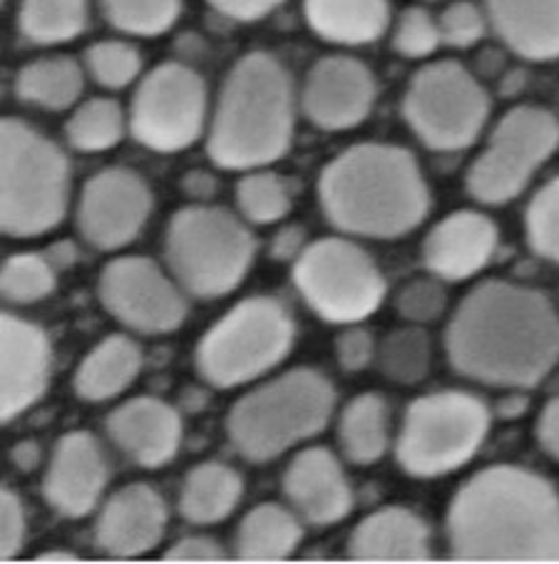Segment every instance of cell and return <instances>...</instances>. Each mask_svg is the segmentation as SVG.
<instances>
[{
    "label": "cell",
    "mask_w": 559,
    "mask_h": 564,
    "mask_svg": "<svg viewBox=\"0 0 559 564\" xmlns=\"http://www.w3.org/2000/svg\"><path fill=\"white\" fill-rule=\"evenodd\" d=\"M207 122V85L184 63L152 67L137 85L130 105V132L137 144L172 154L192 148Z\"/></svg>",
    "instance_id": "cell-13"
},
{
    "label": "cell",
    "mask_w": 559,
    "mask_h": 564,
    "mask_svg": "<svg viewBox=\"0 0 559 564\" xmlns=\"http://www.w3.org/2000/svg\"><path fill=\"white\" fill-rule=\"evenodd\" d=\"M182 189L190 194L194 202L207 204L214 197V192H217V180L207 172H190L182 177Z\"/></svg>",
    "instance_id": "cell-48"
},
{
    "label": "cell",
    "mask_w": 559,
    "mask_h": 564,
    "mask_svg": "<svg viewBox=\"0 0 559 564\" xmlns=\"http://www.w3.org/2000/svg\"><path fill=\"white\" fill-rule=\"evenodd\" d=\"M110 480L105 453L97 437L85 431L65 433L47 463L43 495L63 518H85L100 502Z\"/></svg>",
    "instance_id": "cell-18"
},
{
    "label": "cell",
    "mask_w": 559,
    "mask_h": 564,
    "mask_svg": "<svg viewBox=\"0 0 559 564\" xmlns=\"http://www.w3.org/2000/svg\"><path fill=\"white\" fill-rule=\"evenodd\" d=\"M154 207L150 184L125 170L107 167L85 182L77 202V231L97 251H117L140 237Z\"/></svg>",
    "instance_id": "cell-15"
},
{
    "label": "cell",
    "mask_w": 559,
    "mask_h": 564,
    "mask_svg": "<svg viewBox=\"0 0 559 564\" xmlns=\"http://www.w3.org/2000/svg\"><path fill=\"white\" fill-rule=\"evenodd\" d=\"M35 562H77V557H75L73 552L51 550V552H41V554H37Z\"/></svg>",
    "instance_id": "cell-51"
},
{
    "label": "cell",
    "mask_w": 559,
    "mask_h": 564,
    "mask_svg": "<svg viewBox=\"0 0 559 564\" xmlns=\"http://www.w3.org/2000/svg\"><path fill=\"white\" fill-rule=\"evenodd\" d=\"M207 3L219 15L229 18V21L251 23L259 21V18H267L271 11H277L281 3H287V0H207Z\"/></svg>",
    "instance_id": "cell-45"
},
{
    "label": "cell",
    "mask_w": 559,
    "mask_h": 564,
    "mask_svg": "<svg viewBox=\"0 0 559 564\" xmlns=\"http://www.w3.org/2000/svg\"><path fill=\"white\" fill-rule=\"evenodd\" d=\"M0 417L11 423L41 401L51 381L53 351L47 334L21 316L0 318Z\"/></svg>",
    "instance_id": "cell-17"
},
{
    "label": "cell",
    "mask_w": 559,
    "mask_h": 564,
    "mask_svg": "<svg viewBox=\"0 0 559 564\" xmlns=\"http://www.w3.org/2000/svg\"><path fill=\"white\" fill-rule=\"evenodd\" d=\"M525 235L537 257L559 264V177L547 182L529 202Z\"/></svg>",
    "instance_id": "cell-38"
},
{
    "label": "cell",
    "mask_w": 559,
    "mask_h": 564,
    "mask_svg": "<svg viewBox=\"0 0 559 564\" xmlns=\"http://www.w3.org/2000/svg\"><path fill=\"white\" fill-rule=\"evenodd\" d=\"M537 443L549 458L559 460V395L552 398L539 413L537 421Z\"/></svg>",
    "instance_id": "cell-46"
},
{
    "label": "cell",
    "mask_w": 559,
    "mask_h": 564,
    "mask_svg": "<svg viewBox=\"0 0 559 564\" xmlns=\"http://www.w3.org/2000/svg\"><path fill=\"white\" fill-rule=\"evenodd\" d=\"M301 522L277 502L254 508L237 530V557L247 562H279L291 557L301 542Z\"/></svg>",
    "instance_id": "cell-30"
},
{
    "label": "cell",
    "mask_w": 559,
    "mask_h": 564,
    "mask_svg": "<svg viewBox=\"0 0 559 564\" xmlns=\"http://www.w3.org/2000/svg\"><path fill=\"white\" fill-rule=\"evenodd\" d=\"M166 532L162 495L144 482L117 490L95 522V544L107 557L132 560L152 552Z\"/></svg>",
    "instance_id": "cell-19"
},
{
    "label": "cell",
    "mask_w": 559,
    "mask_h": 564,
    "mask_svg": "<svg viewBox=\"0 0 559 564\" xmlns=\"http://www.w3.org/2000/svg\"><path fill=\"white\" fill-rule=\"evenodd\" d=\"M487 21L525 61L559 57V0H485Z\"/></svg>",
    "instance_id": "cell-24"
},
{
    "label": "cell",
    "mask_w": 559,
    "mask_h": 564,
    "mask_svg": "<svg viewBox=\"0 0 559 564\" xmlns=\"http://www.w3.org/2000/svg\"><path fill=\"white\" fill-rule=\"evenodd\" d=\"M176 279L147 257L112 259L97 279V296L107 314L147 336L172 334L186 316Z\"/></svg>",
    "instance_id": "cell-14"
},
{
    "label": "cell",
    "mask_w": 559,
    "mask_h": 564,
    "mask_svg": "<svg viewBox=\"0 0 559 564\" xmlns=\"http://www.w3.org/2000/svg\"><path fill=\"white\" fill-rule=\"evenodd\" d=\"M497 241L499 231L487 214L453 212L428 231L423 241L426 269L443 281H465L490 264Z\"/></svg>",
    "instance_id": "cell-21"
},
{
    "label": "cell",
    "mask_w": 559,
    "mask_h": 564,
    "mask_svg": "<svg viewBox=\"0 0 559 564\" xmlns=\"http://www.w3.org/2000/svg\"><path fill=\"white\" fill-rule=\"evenodd\" d=\"M297 324L289 308L271 296L244 299L200 338L194 364L214 388L229 391L257 381L289 356Z\"/></svg>",
    "instance_id": "cell-8"
},
{
    "label": "cell",
    "mask_w": 559,
    "mask_h": 564,
    "mask_svg": "<svg viewBox=\"0 0 559 564\" xmlns=\"http://www.w3.org/2000/svg\"><path fill=\"white\" fill-rule=\"evenodd\" d=\"M11 460L21 473H33L41 465V445L35 441L18 443L11 453Z\"/></svg>",
    "instance_id": "cell-49"
},
{
    "label": "cell",
    "mask_w": 559,
    "mask_h": 564,
    "mask_svg": "<svg viewBox=\"0 0 559 564\" xmlns=\"http://www.w3.org/2000/svg\"><path fill=\"white\" fill-rule=\"evenodd\" d=\"M378 371L398 386H418L433 366V344L423 326H400L380 341L376 356Z\"/></svg>",
    "instance_id": "cell-32"
},
{
    "label": "cell",
    "mask_w": 559,
    "mask_h": 564,
    "mask_svg": "<svg viewBox=\"0 0 559 564\" xmlns=\"http://www.w3.org/2000/svg\"><path fill=\"white\" fill-rule=\"evenodd\" d=\"M378 85L370 67L356 57L329 55L313 63L301 87V110L313 128L353 130L376 105Z\"/></svg>",
    "instance_id": "cell-16"
},
{
    "label": "cell",
    "mask_w": 559,
    "mask_h": 564,
    "mask_svg": "<svg viewBox=\"0 0 559 564\" xmlns=\"http://www.w3.org/2000/svg\"><path fill=\"white\" fill-rule=\"evenodd\" d=\"M85 70L105 90H122L142 73V57L125 41H97L85 53Z\"/></svg>",
    "instance_id": "cell-37"
},
{
    "label": "cell",
    "mask_w": 559,
    "mask_h": 564,
    "mask_svg": "<svg viewBox=\"0 0 559 564\" xmlns=\"http://www.w3.org/2000/svg\"><path fill=\"white\" fill-rule=\"evenodd\" d=\"M125 112L112 97H90L75 107L65 124V138L73 150L97 154L117 148L125 134Z\"/></svg>",
    "instance_id": "cell-33"
},
{
    "label": "cell",
    "mask_w": 559,
    "mask_h": 564,
    "mask_svg": "<svg viewBox=\"0 0 559 564\" xmlns=\"http://www.w3.org/2000/svg\"><path fill=\"white\" fill-rule=\"evenodd\" d=\"M107 435L135 465L164 468L182 443V417L160 398H132L107 417Z\"/></svg>",
    "instance_id": "cell-22"
},
{
    "label": "cell",
    "mask_w": 559,
    "mask_h": 564,
    "mask_svg": "<svg viewBox=\"0 0 559 564\" xmlns=\"http://www.w3.org/2000/svg\"><path fill=\"white\" fill-rule=\"evenodd\" d=\"M445 528L458 560L559 562V495L517 465L473 475L450 502Z\"/></svg>",
    "instance_id": "cell-2"
},
{
    "label": "cell",
    "mask_w": 559,
    "mask_h": 564,
    "mask_svg": "<svg viewBox=\"0 0 559 564\" xmlns=\"http://www.w3.org/2000/svg\"><path fill=\"white\" fill-rule=\"evenodd\" d=\"M438 25L440 37H443L445 45L470 47L485 35L487 15L480 11L475 3H470V0H455V3H450L445 11L440 13Z\"/></svg>",
    "instance_id": "cell-41"
},
{
    "label": "cell",
    "mask_w": 559,
    "mask_h": 564,
    "mask_svg": "<svg viewBox=\"0 0 559 564\" xmlns=\"http://www.w3.org/2000/svg\"><path fill=\"white\" fill-rule=\"evenodd\" d=\"M166 562H222L227 560V552L219 542L212 538H184L172 544L164 554Z\"/></svg>",
    "instance_id": "cell-44"
},
{
    "label": "cell",
    "mask_w": 559,
    "mask_h": 564,
    "mask_svg": "<svg viewBox=\"0 0 559 564\" xmlns=\"http://www.w3.org/2000/svg\"><path fill=\"white\" fill-rule=\"evenodd\" d=\"M241 495V475L229 465L209 460L186 475L180 490V512L192 524H217L237 510Z\"/></svg>",
    "instance_id": "cell-27"
},
{
    "label": "cell",
    "mask_w": 559,
    "mask_h": 564,
    "mask_svg": "<svg viewBox=\"0 0 559 564\" xmlns=\"http://www.w3.org/2000/svg\"><path fill=\"white\" fill-rule=\"evenodd\" d=\"M376 356H378V346L368 328L351 324L348 328H343V334L336 336V361L341 366V371L346 373L366 371V368L376 361Z\"/></svg>",
    "instance_id": "cell-42"
},
{
    "label": "cell",
    "mask_w": 559,
    "mask_h": 564,
    "mask_svg": "<svg viewBox=\"0 0 559 564\" xmlns=\"http://www.w3.org/2000/svg\"><path fill=\"white\" fill-rule=\"evenodd\" d=\"M336 391L313 368H293L232 405L227 435L241 458L269 463L329 425Z\"/></svg>",
    "instance_id": "cell-5"
},
{
    "label": "cell",
    "mask_w": 559,
    "mask_h": 564,
    "mask_svg": "<svg viewBox=\"0 0 559 564\" xmlns=\"http://www.w3.org/2000/svg\"><path fill=\"white\" fill-rule=\"evenodd\" d=\"M281 490L301 520L316 528L341 522L353 508V492L336 455L326 447H307L293 455Z\"/></svg>",
    "instance_id": "cell-20"
},
{
    "label": "cell",
    "mask_w": 559,
    "mask_h": 564,
    "mask_svg": "<svg viewBox=\"0 0 559 564\" xmlns=\"http://www.w3.org/2000/svg\"><path fill=\"white\" fill-rule=\"evenodd\" d=\"M448 306V291L443 286V279L438 276H418L410 279L406 286H400L396 294V311L400 318L408 324H430L443 316Z\"/></svg>",
    "instance_id": "cell-39"
},
{
    "label": "cell",
    "mask_w": 559,
    "mask_h": 564,
    "mask_svg": "<svg viewBox=\"0 0 559 564\" xmlns=\"http://www.w3.org/2000/svg\"><path fill=\"white\" fill-rule=\"evenodd\" d=\"M15 97L47 112H63L80 100L85 87L83 65L75 57L51 55L23 65L15 75Z\"/></svg>",
    "instance_id": "cell-28"
},
{
    "label": "cell",
    "mask_w": 559,
    "mask_h": 564,
    "mask_svg": "<svg viewBox=\"0 0 559 564\" xmlns=\"http://www.w3.org/2000/svg\"><path fill=\"white\" fill-rule=\"evenodd\" d=\"M25 510L13 490L0 492V557L13 560L25 542Z\"/></svg>",
    "instance_id": "cell-43"
},
{
    "label": "cell",
    "mask_w": 559,
    "mask_h": 564,
    "mask_svg": "<svg viewBox=\"0 0 559 564\" xmlns=\"http://www.w3.org/2000/svg\"><path fill=\"white\" fill-rule=\"evenodd\" d=\"M71 197V164L53 140L18 118L0 124V227L33 239L63 221Z\"/></svg>",
    "instance_id": "cell-6"
},
{
    "label": "cell",
    "mask_w": 559,
    "mask_h": 564,
    "mask_svg": "<svg viewBox=\"0 0 559 564\" xmlns=\"http://www.w3.org/2000/svg\"><path fill=\"white\" fill-rule=\"evenodd\" d=\"M430 554L428 524L406 508L368 514L348 540V557L361 562H426Z\"/></svg>",
    "instance_id": "cell-23"
},
{
    "label": "cell",
    "mask_w": 559,
    "mask_h": 564,
    "mask_svg": "<svg viewBox=\"0 0 559 564\" xmlns=\"http://www.w3.org/2000/svg\"><path fill=\"white\" fill-rule=\"evenodd\" d=\"M445 351L470 381L525 391L559 364V316L542 291L485 281L455 308Z\"/></svg>",
    "instance_id": "cell-1"
},
{
    "label": "cell",
    "mask_w": 559,
    "mask_h": 564,
    "mask_svg": "<svg viewBox=\"0 0 559 564\" xmlns=\"http://www.w3.org/2000/svg\"><path fill=\"white\" fill-rule=\"evenodd\" d=\"M239 214L251 224H277L289 217L291 192L279 174L267 170H251L237 184Z\"/></svg>",
    "instance_id": "cell-34"
},
{
    "label": "cell",
    "mask_w": 559,
    "mask_h": 564,
    "mask_svg": "<svg viewBox=\"0 0 559 564\" xmlns=\"http://www.w3.org/2000/svg\"><path fill=\"white\" fill-rule=\"evenodd\" d=\"M319 204L343 235L398 239L428 217L430 189L408 150L363 142L326 164L319 177Z\"/></svg>",
    "instance_id": "cell-3"
},
{
    "label": "cell",
    "mask_w": 559,
    "mask_h": 564,
    "mask_svg": "<svg viewBox=\"0 0 559 564\" xmlns=\"http://www.w3.org/2000/svg\"><path fill=\"white\" fill-rule=\"evenodd\" d=\"M557 150L559 120L552 112L535 105L513 107L470 164L467 194L490 207L513 202Z\"/></svg>",
    "instance_id": "cell-12"
},
{
    "label": "cell",
    "mask_w": 559,
    "mask_h": 564,
    "mask_svg": "<svg viewBox=\"0 0 559 564\" xmlns=\"http://www.w3.org/2000/svg\"><path fill=\"white\" fill-rule=\"evenodd\" d=\"M100 8L117 31L137 37H154L176 23L182 0H100Z\"/></svg>",
    "instance_id": "cell-36"
},
{
    "label": "cell",
    "mask_w": 559,
    "mask_h": 564,
    "mask_svg": "<svg viewBox=\"0 0 559 564\" xmlns=\"http://www.w3.org/2000/svg\"><path fill=\"white\" fill-rule=\"evenodd\" d=\"M55 291V267L45 254L35 251H23L13 254L3 264L0 274V294L6 301L18 306L37 304Z\"/></svg>",
    "instance_id": "cell-35"
},
{
    "label": "cell",
    "mask_w": 559,
    "mask_h": 564,
    "mask_svg": "<svg viewBox=\"0 0 559 564\" xmlns=\"http://www.w3.org/2000/svg\"><path fill=\"white\" fill-rule=\"evenodd\" d=\"M142 371V351L132 338L112 334L87 354L73 376L75 395L87 403H103L125 393Z\"/></svg>",
    "instance_id": "cell-26"
},
{
    "label": "cell",
    "mask_w": 559,
    "mask_h": 564,
    "mask_svg": "<svg viewBox=\"0 0 559 564\" xmlns=\"http://www.w3.org/2000/svg\"><path fill=\"white\" fill-rule=\"evenodd\" d=\"M297 128V93L279 57L249 53L232 65L214 105L209 160L222 170H264L289 152Z\"/></svg>",
    "instance_id": "cell-4"
},
{
    "label": "cell",
    "mask_w": 559,
    "mask_h": 564,
    "mask_svg": "<svg viewBox=\"0 0 559 564\" xmlns=\"http://www.w3.org/2000/svg\"><path fill=\"white\" fill-rule=\"evenodd\" d=\"M172 276L197 299L232 294L249 274L257 239L239 217L212 204H192L172 214L164 235Z\"/></svg>",
    "instance_id": "cell-7"
},
{
    "label": "cell",
    "mask_w": 559,
    "mask_h": 564,
    "mask_svg": "<svg viewBox=\"0 0 559 564\" xmlns=\"http://www.w3.org/2000/svg\"><path fill=\"white\" fill-rule=\"evenodd\" d=\"M45 257L51 259V264L55 269H67V267H73V261H75V247L71 245V241H61V245H53L51 249H47Z\"/></svg>",
    "instance_id": "cell-50"
},
{
    "label": "cell",
    "mask_w": 559,
    "mask_h": 564,
    "mask_svg": "<svg viewBox=\"0 0 559 564\" xmlns=\"http://www.w3.org/2000/svg\"><path fill=\"white\" fill-rule=\"evenodd\" d=\"M87 28V0H21L18 31L35 45H57Z\"/></svg>",
    "instance_id": "cell-31"
},
{
    "label": "cell",
    "mask_w": 559,
    "mask_h": 564,
    "mask_svg": "<svg viewBox=\"0 0 559 564\" xmlns=\"http://www.w3.org/2000/svg\"><path fill=\"white\" fill-rule=\"evenodd\" d=\"M303 241H307V235H303L301 227H293V224L283 227L271 241V257L277 261H297L303 247H307Z\"/></svg>",
    "instance_id": "cell-47"
},
{
    "label": "cell",
    "mask_w": 559,
    "mask_h": 564,
    "mask_svg": "<svg viewBox=\"0 0 559 564\" xmlns=\"http://www.w3.org/2000/svg\"><path fill=\"white\" fill-rule=\"evenodd\" d=\"M490 433V411L477 395L440 391L416 398L400 425L396 458L413 478H440L475 458Z\"/></svg>",
    "instance_id": "cell-9"
},
{
    "label": "cell",
    "mask_w": 559,
    "mask_h": 564,
    "mask_svg": "<svg viewBox=\"0 0 559 564\" xmlns=\"http://www.w3.org/2000/svg\"><path fill=\"white\" fill-rule=\"evenodd\" d=\"M303 18L321 41L368 45L388 31V0H303Z\"/></svg>",
    "instance_id": "cell-25"
},
{
    "label": "cell",
    "mask_w": 559,
    "mask_h": 564,
    "mask_svg": "<svg viewBox=\"0 0 559 564\" xmlns=\"http://www.w3.org/2000/svg\"><path fill=\"white\" fill-rule=\"evenodd\" d=\"M390 441V411L384 395L351 398L338 417L341 451L353 465H373L384 458Z\"/></svg>",
    "instance_id": "cell-29"
},
{
    "label": "cell",
    "mask_w": 559,
    "mask_h": 564,
    "mask_svg": "<svg viewBox=\"0 0 559 564\" xmlns=\"http://www.w3.org/2000/svg\"><path fill=\"white\" fill-rule=\"evenodd\" d=\"M293 284L313 314L341 326L376 314L388 289L368 251L341 237L309 241L293 261Z\"/></svg>",
    "instance_id": "cell-10"
},
{
    "label": "cell",
    "mask_w": 559,
    "mask_h": 564,
    "mask_svg": "<svg viewBox=\"0 0 559 564\" xmlns=\"http://www.w3.org/2000/svg\"><path fill=\"white\" fill-rule=\"evenodd\" d=\"M440 43H443L440 25L426 8L413 6L400 13L394 31V51L398 55L410 57V61H423L438 51Z\"/></svg>",
    "instance_id": "cell-40"
},
{
    "label": "cell",
    "mask_w": 559,
    "mask_h": 564,
    "mask_svg": "<svg viewBox=\"0 0 559 564\" xmlns=\"http://www.w3.org/2000/svg\"><path fill=\"white\" fill-rule=\"evenodd\" d=\"M490 115V97L473 73L455 61L430 63L410 77L404 118L416 138L436 152L473 144Z\"/></svg>",
    "instance_id": "cell-11"
}]
</instances>
